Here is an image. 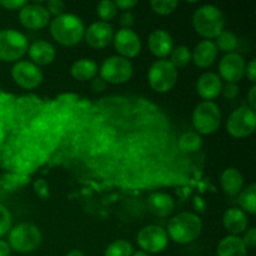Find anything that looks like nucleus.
Wrapping results in <instances>:
<instances>
[{
    "mask_svg": "<svg viewBox=\"0 0 256 256\" xmlns=\"http://www.w3.org/2000/svg\"><path fill=\"white\" fill-rule=\"evenodd\" d=\"M50 32L59 44L72 46L82 40L85 34V25L76 15L62 14L52 22Z\"/></svg>",
    "mask_w": 256,
    "mask_h": 256,
    "instance_id": "obj_1",
    "label": "nucleus"
},
{
    "mask_svg": "<svg viewBox=\"0 0 256 256\" xmlns=\"http://www.w3.org/2000/svg\"><path fill=\"white\" fill-rule=\"evenodd\" d=\"M202 229L200 218L194 212H180L168 224V236L178 244H190L199 236Z\"/></svg>",
    "mask_w": 256,
    "mask_h": 256,
    "instance_id": "obj_2",
    "label": "nucleus"
},
{
    "mask_svg": "<svg viewBox=\"0 0 256 256\" xmlns=\"http://www.w3.org/2000/svg\"><path fill=\"white\" fill-rule=\"evenodd\" d=\"M192 25L196 32L206 39L216 38L225 28V15L215 5H204L194 12Z\"/></svg>",
    "mask_w": 256,
    "mask_h": 256,
    "instance_id": "obj_3",
    "label": "nucleus"
},
{
    "mask_svg": "<svg viewBox=\"0 0 256 256\" xmlns=\"http://www.w3.org/2000/svg\"><path fill=\"white\" fill-rule=\"evenodd\" d=\"M42 235L39 228L30 222H22L16 225L9 232V246L10 249L18 252H32L39 248L42 244Z\"/></svg>",
    "mask_w": 256,
    "mask_h": 256,
    "instance_id": "obj_4",
    "label": "nucleus"
},
{
    "mask_svg": "<svg viewBox=\"0 0 256 256\" xmlns=\"http://www.w3.org/2000/svg\"><path fill=\"white\" fill-rule=\"evenodd\" d=\"M28 39L24 34L14 29H5L0 32V60L2 62H16L26 54Z\"/></svg>",
    "mask_w": 256,
    "mask_h": 256,
    "instance_id": "obj_5",
    "label": "nucleus"
},
{
    "mask_svg": "<svg viewBox=\"0 0 256 256\" xmlns=\"http://www.w3.org/2000/svg\"><path fill=\"white\" fill-rule=\"evenodd\" d=\"M222 124V112L212 102H202L192 112V125L200 134L209 135L216 132Z\"/></svg>",
    "mask_w": 256,
    "mask_h": 256,
    "instance_id": "obj_6",
    "label": "nucleus"
},
{
    "mask_svg": "<svg viewBox=\"0 0 256 256\" xmlns=\"http://www.w3.org/2000/svg\"><path fill=\"white\" fill-rule=\"evenodd\" d=\"M148 80L152 90L158 92H168L176 84L178 70L169 60H158L149 69Z\"/></svg>",
    "mask_w": 256,
    "mask_h": 256,
    "instance_id": "obj_7",
    "label": "nucleus"
},
{
    "mask_svg": "<svg viewBox=\"0 0 256 256\" xmlns=\"http://www.w3.org/2000/svg\"><path fill=\"white\" fill-rule=\"evenodd\" d=\"M132 64L122 56H110L104 60L100 68V78L110 84H122L132 76Z\"/></svg>",
    "mask_w": 256,
    "mask_h": 256,
    "instance_id": "obj_8",
    "label": "nucleus"
},
{
    "mask_svg": "<svg viewBox=\"0 0 256 256\" xmlns=\"http://www.w3.org/2000/svg\"><path fill=\"white\" fill-rule=\"evenodd\" d=\"M256 115L249 106H242L230 114L226 122V129L234 138H246L255 130Z\"/></svg>",
    "mask_w": 256,
    "mask_h": 256,
    "instance_id": "obj_9",
    "label": "nucleus"
},
{
    "mask_svg": "<svg viewBox=\"0 0 256 256\" xmlns=\"http://www.w3.org/2000/svg\"><path fill=\"white\" fill-rule=\"evenodd\" d=\"M169 242V236L166 232L162 228L158 225H149V226L142 228L138 234V244L142 248V252H162Z\"/></svg>",
    "mask_w": 256,
    "mask_h": 256,
    "instance_id": "obj_10",
    "label": "nucleus"
},
{
    "mask_svg": "<svg viewBox=\"0 0 256 256\" xmlns=\"http://www.w3.org/2000/svg\"><path fill=\"white\" fill-rule=\"evenodd\" d=\"M12 76L19 86L32 90L42 84L44 75H42V69L34 62L20 60L12 66Z\"/></svg>",
    "mask_w": 256,
    "mask_h": 256,
    "instance_id": "obj_11",
    "label": "nucleus"
},
{
    "mask_svg": "<svg viewBox=\"0 0 256 256\" xmlns=\"http://www.w3.org/2000/svg\"><path fill=\"white\" fill-rule=\"evenodd\" d=\"M245 68H246V64L242 55L238 52H229L220 60L219 72L222 79L226 80V82L238 84V82L244 78Z\"/></svg>",
    "mask_w": 256,
    "mask_h": 256,
    "instance_id": "obj_12",
    "label": "nucleus"
},
{
    "mask_svg": "<svg viewBox=\"0 0 256 256\" xmlns=\"http://www.w3.org/2000/svg\"><path fill=\"white\" fill-rule=\"evenodd\" d=\"M114 45L120 55L125 59L135 58L142 50V40L132 29H120L114 35Z\"/></svg>",
    "mask_w": 256,
    "mask_h": 256,
    "instance_id": "obj_13",
    "label": "nucleus"
},
{
    "mask_svg": "<svg viewBox=\"0 0 256 256\" xmlns=\"http://www.w3.org/2000/svg\"><path fill=\"white\" fill-rule=\"evenodd\" d=\"M19 19L26 29L39 30L49 24L50 14L40 4H26L20 9Z\"/></svg>",
    "mask_w": 256,
    "mask_h": 256,
    "instance_id": "obj_14",
    "label": "nucleus"
},
{
    "mask_svg": "<svg viewBox=\"0 0 256 256\" xmlns=\"http://www.w3.org/2000/svg\"><path fill=\"white\" fill-rule=\"evenodd\" d=\"M88 45L94 49H102L108 46L114 39V29L109 22H92L84 34Z\"/></svg>",
    "mask_w": 256,
    "mask_h": 256,
    "instance_id": "obj_15",
    "label": "nucleus"
},
{
    "mask_svg": "<svg viewBox=\"0 0 256 256\" xmlns=\"http://www.w3.org/2000/svg\"><path fill=\"white\" fill-rule=\"evenodd\" d=\"M198 94L205 99V102L216 99L222 90V79L215 72H205L196 82Z\"/></svg>",
    "mask_w": 256,
    "mask_h": 256,
    "instance_id": "obj_16",
    "label": "nucleus"
},
{
    "mask_svg": "<svg viewBox=\"0 0 256 256\" xmlns=\"http://www.w3.org/2000/svg\"><path fill=\"white\" fill-rule=\"evenodd\" d=\"M149 50L158 58H166L168 55L172 54L174 49V40L172 35L165 30H155L149 35L148 40Z\"/></svg>",
    "mask_w": 256,
    "mask_h": 256,
    "instance_id": "obj_17",
    "label": "nucleus"
},
{
    "mask_svg": "<svg viewBox=\"0 0 256 256\" xmlns=\"http://www.w3.org/2000/svg\"><path fill=\"white\" fill-rule=\"evenodd\" d=\"M218 56V48L212 40H202L195 46L194 52L192 55V60L199 68H209L214 64Z\"/></svg>",
    "mask_w": 256,
    "mask_h": 256,
    "instance_id": "obj_18",
    "label": "nucleus"
},
{
    "mask_svg": "<svg viewBox=\"0 0 256 256\" xmlns=\"http://www.w3.org/2000/svg\"><path fill=\"white\" fill-rule=\"evenodd\" d=\"M28 52H29L30 59L34 62L35 65L52 64L55 59V55H56L52 44H50L49 42H45V40H38V42H32Z\"/></svg>",
    "mask_w": 256,
    "mask_h": 256,
    "instance_id": "obj_19",
    "label": "nucleus"
},
{
    "mask_svg": "<svg viewBox=\"0 0 256 256\" xmlns=\"http://www.w3.org/2000/svg\"><path fill=\"white\" fill-rule=\"evenodd\" d=\"M148 208L152 214L165 218L174 212L175 202L172 198L165 192H154L148 199Z\"/></svg>",
    "mask_w": 256,
    "mask_h": 256,
    "instance_id": "obj_20",
    "label": "nucleus"
},
{
    "mask_svg": "<svg viewBox=\"0 0 256 256\" xmlns=\"http://www.w3.org/2000/svg\"><path fill=\"white\" fill-rule=\"evenodd\" d=\"M222 222L228 232H232V235L242 234L246 230L248 225H249V219H248L246 212H242V209H236V208H232V209L226 210L222 218Z\"/></svg>",
    "mask_w": 256,
    "mask_h": 256,
    "instance_id": "obj_21",
    "label": "nucleus"
},
{
    "mask_svg": "<svg viewBox=\"0 0 256 256\" xmlns=\"http://www.w3.org/2000/svg\"><path fill=\"white\" fill-rule=\"evenodd\" d=\"M220 182H222V188L224 190L225 194L234 196L238 195L242 190L244 186V178H242V172L235 168H228L224 170L220 178Z\"/></svg>",
    "mask_w": 256,
    "mask_h": 256,
    "instance_id": "obj_22",
    "label": "nucleus"
},
{
    "mask_svg": "<svg viewBox=\"0 0 256 256\" xmlns=\"http://www.w3.org/2000/svg\"><path fill=\"white\" fill-rule=\"evenodd\" d=\"M218 256H246V246L236 235L225 236L218 245Z\"/></svg>",
    "mask_w": 256,
    "mask_h": 256,
    "instance_id": "obj_23",
    "label": "nucleus"
},
{
    "mask_svg": "<svg viewBox=\"0 0 256 256\" xmlns=\"http://www.w3.org/2000/svg\"><path fill=\"white\" fill-rule=\"evenodd\" d=\"M72 75L74 79L79 82H86V80H92L96 78L98 64L92 59H80L75 62L72 66Z\"/></svg>",
    "mask_w": 256,
    "mask_h": 256,
    "instance_id": "obj_24",
    "label": "nucleus"
},
{
    "mask_svg": "<svg viewBox=\"0 0 256 256\" xmlns=\"http://www.w3.org/2000/svg\"><path fill=\"white\" fill-rule=\"evenodd\" d=\"M178 146L184 152H199L202 146V139L198 132H188L179 138Z\"/></svg>",
    "mask_w": 256,
    "mask_h": 256,
    "instance_id": "obj_25",
    "label": "nucleus"
},
{
    "mask_svg": "<svg viewBox=\"0 0 256 256\" xmlns=\"http://www.w3.org/2000/svg\"><path fill=\"white\" fill-rule=\"evenodd\" d=\"M239 205L242 206V212L249 214H256V185L252 184L242 192L239 196Z\"/></svg>",
    "mask_w": 256,
    "mask_h": 256,
    "instance_id": "obj_26",
    "label": "nucleus"
},
{
    "mask_svg": "<svg viewBox=\"0 0 256 256\" xmlns=\"http://www.w3.org/2000/svg\"><path fill=\"white\" fill-rule=\"evenodd\" d=\"M215 45H216L218 50H222V52H225L226 54H229V52H234L235 48H236L238 38L232 32L222 30V32L216 36V42H215Z\"/></svg>",
    "mask_w": 256,
    "mask_h": 256,
    "instance_id": "obj_27",
    "label": "nucleus"
},
{
    "mask_svg": "<svg viewBox=\"0 0 256 256\" xmlns=\"http://www.w3.org/2000/svg\"><path fill=\"white\" fill-rule=\"evenodd\" d=\"M192 60V52H190V49L188 46H184V45H180V46H176L172 49V59L169 60L175 68H184Z\"/></svg>",
    "mask_w": 256,
    "mask_h": 256,
    "instance_id": "obj_28",
    "label": "nucleus"
},
{
    "mask_svg": "<svg viewBox=\"0 0 256 256\" xmlns=\"http://www.w3.org/2000/svg\"><path fill=\"white\" fill-rule=\"evenodd\" d=\"M132 246L129 242L116 240L106 248L104 256H132Z\"/></svg>",
    "mask_w": 256,
    "mask_h": 256,
    "instance_id": "obj_29",
    "label": "nucleus"
},
{
    "mask_svg": "<svg viewBox=\"0 0 256 256\" xmlns=\"http://www.w3.org/2000/svg\"><path fill=\"white\" fill-rule=\"evenodd\" d=\"M179 5L176 0H152L150 2V6L156 14L159 15H169L175 12V9Z\"/></svg>",
    "mask_w": 256,
    "mask_h": 256,
    "instance_id": "obj_30",
    "label": "nucleus"
},
{
    "mask_svg": "<svg viewBox=\"0 0 256 256\" xmlns=\"http://www.w3.org/2000/svg\"><path fill=\"white\" fill-rule=\"evenodd\" d=\"M98 15H99L100 19L104 22H108L109 20H112L116 16L118 8L115 6L114 2H110V0H104V2H100L98 4Z\"/></svg>",
    "mask_w": 256,
    "mask_h": 256,
    "instance_id": "obj_31",
    "label": "nucleus"
},
{
    "mask_svg": "<svg viewBox=\"0 0 256 256\" xmlns=\"http://www.w3.org/2000/svg\"><path fill=\"white\" fill-rule=\"evenodd\" d=\"M12 229V214L9 210L0 204V238L4 236Z\"/></svg>",
    "mask_w": 256,
    "mask_h": 256,
    "instance_id": "obj_32",
    "label": "nucleus"
},
{
    "mask_svg": "<svg viewBox=\"0 0 256 256\" xmlns=\"http://www.w3.org/2000/svg\"><path fill=\"white\" fill-rule=\"evenodd\" d=\"M25 182H28L26 176H24L22 174H12L5 176L4 180L2 182V185L5 189H15V188L22 186Z\"/></svg>",
    "mask_w": 256,
    "mask_h": 256,
    "instance_id": "obj_33",
    "label": "nucleus"
},
{
    "mask_svg": "<svg viewBox=\"0 0 256 256\" xmlns=\"http://www.w3.org/2000/svg\"><path fill=\"white\" fill-rule=\"evenodd\" d=\"M34 189L38 196L42 200H48L50 198L49 185H48V182H45L44 179H38L36 182H34Z\"/></svg>",
    "mask_w": 256,
    "mask_h": 256,
    "instance_id": "obj_34",
    "label": "nucleus"
},
{
    "mask_svg": "<svg viewBox=\"0 0 256 256\" xmlns=\"http://www.w3.org/2000/svg\"><path fill=\"white\" fill-rule=\"evenodd\" d=\"M45 9L48 10L49 14L55 15V18L59 16V15L64 14L65 4L62 2V0H50V2H46V8Z\"/></svg>",
    "mask_w": 256,
    "mask_h": 256,
    "instance_id": "obj_35",
    "label": "nucleus"
},
{
    "mask_svg": "<svg viewBox=\"0 0 256 256\" xmlns=\"http://www.w3.org/2000/svg\"><path fill=\"white\" fill-rule=\"evenodd\" d=\"M0 5L8 10H19L26 5V2L24 0H2Z\"/></svg>",
    "mask_w": 256,
    "mask_h": 256,
    "instance_id": "obj_36",
    "label": "nucleus"
},
{
    "mask_svg": "<svg viewBox=\"0 0 256 256\" xmlns=\"http://www.w3.org/2000/svg\"><path fill=\"white\" fill-rule=\"evenodd\" d=\"M242 242L245 244L246 248H255L256 245V229L255 228H250L244 235V239H242Z\"/></svg>",
    "mask_w": 256,
    "mask_h": 256,
    "instance_id": "obj_37",
    "label": "nucleus"
},
{
    "mask_svg": "<svg viewBox=\"0 0 256 256\" xmlns=\"http://www.w3.org/2000/svg\"><path fill=\"white\" fill-rule=\"evenodd\" d=\"M222 92H224V95L226 99L232 100L238 96V94H239V86H238V84H232V82H228L226 86L222 88Z\"/></svg>",
    "mask_w": 256,
    "mask_h": 256,
    "instance_id": "obj_38",
    "label": "nucleus"
},
{
    "mask_svg": "<svg viewBox=\"0 0 256 256\" xmlns=\"http://www.w3.org/2000/svg\"><path fill=\"white\" fill-rule=\"evenodd\" d=\"M120 24L124 26V29H130V26L134 24V15L130 12H124L120 16Z\"/></svg>",
    "mask_w": 256,
    "mask_h": 256,
    "instance_id": "obj_39",
    "label": "nucleus"
},
{
    "mask_svg": "<svg viewBox=\"0 0 256 256\" xmlns=\"http://www.w3.org/2000/svg\"><path fill=\"white\" fill-rule=\"evenodd\" d=\"M245 72H246L248 79L252 82H256V60L252 59L249 64L245 68Z\"/></svg>",
    "mask_w": 256,
    "mask_h": 256,
    "instance_id": "obj_40",
    "label": "nucleus"
},
{
    "mask_svg": "<svg viewBox=\"0 0 256 256\" xmlns=\"http://www.w3.org/2000/svg\"><path fill=\"white\" fill-rule=\"evenodd\" d=\"M115 2V6L120 10H130L136 5V2H132V0H116Z\"/></svg>",
    "mask_w": 256,
    "mask_h": 256,
    "instance_id": "obj_41",
    "label": "nucleus"
},
{
    "mask_svg": "<svg viewBox=\"0 0 256 256\" xmlns=\"http://www.w3.org/2000/svg\"><path fill=\"white\" fill-rule=\"evenodd\" d=\"M92 88L94 92H102V90H105V88H106V82H105L100 76L94 78V79L92 80Z\"/></svg>",
    "mask_w": 256,
    "mask_h": 256,
    "instance_id": "obj_42",
    "label": "nucleus"
},
{
    "mask_svg": "<svg viewBox=\"0 0 256 256\" xmlns=\"http://www.w3.org/2000/svg\"><path fill=\"white\" fill-rule=\"evenodd\" d=\"M255 92H256V86L255 85H252V89H250L249 92V108L252 110H254L255 112V108H256V98H255Z\"/></svg>",
    "mask_w": 256,
    "mask_h": 256,
    "instance_id": "obj_43",
    "label": "nucleus"
},
{
    "mask_svg": "<svg viewBox=\"0 0 256 256\" xmlns=\"http://www.w3.org/2000/svg\"><path fill=\"white\" fill-rule=\"evenodd\" d=\"M10 252L12 249H10L9 244L4 240H0V256H9Z\"/></svg>",
    "mask_w": 256,
    "mask_h": 256,
    "instance_id": "obj_44",
    "label": "nucleus"
},
{
    "mask_svg": "<svg viewBox=\"0 0 256 256\" xmlns=\"http://www.w3.org/2000/svg\"><path fill=\"white\" fill-rule=\"evenodd\" d=\"M194 208L195 209L198 210V212H202L205 210V202H204V200L202 199V198L200 196H195L194 198Z\"/></svg>",
    "mask_w": 256,
    "mask_h": 256,
    "instance_id": "obj_45",
    "label": "nucleus"
},
{
    "mask_svg": "<svg viewBox=\"0 0 256 256\" xmlns=\"http://www.w3.org/2000/svg\"><path fill=\"white\" fill-rule=\"evenodd\" d=\"M65 256H85V254L82 252H80V250H72V252H68Z\"/></svg>",
    "mask_w": 256,
    "mask_h": 256,
    "instance_id": "obj_46",
    "label": "nucleus"
},
{
    "mask_svg": "<svg viewBox=\"0 0 256 256\" xmlns=\"http://www.w3.org/2000/svg\"><path fill=\"white\" fill-rule=\"evenodd\" d=\"M132 256H150L149 254H148V252H132Z\"/></svg>",
    "mask_w": 256,
    "mask_h": 256,
    "instance_id": "obj_47",
    "label": "nucleus"
}]
</instances>
